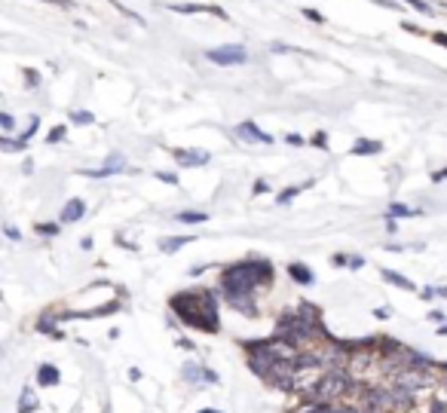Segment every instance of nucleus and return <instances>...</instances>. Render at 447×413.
<instances>
[{
	"instance_id": "nucleus-1",
	"label": "nucleus",
	"mask_w": 447,
	"mask_h": 413,
	"mask_svg": "<svg viewBox=\"0 0 447 413\" xmlns=\"http://www.w3.org/2000/svg\"><path fill=\"white\" fill-rule=\"evenodd\" d=\"M273 285V263L251 257L242 263H233L221 273V294L227 300V306H233L236 312L254 319L257 315V303H254V291Z\"/></svg>"
},
{
	"instance_id": "nucleus-2",
	"label": "nucleus",
	"mask_w": 447,
	"mask_h": 413,
	"mask_svg": "<svg viewBox=\"0 0 447 413\" xmlns=\"http://www.w3.org/2000/svg\"><path fill=\"white\" fill-rule=\"evenodd\" d=\"M169 306L181 319V325H187L193 331H205V334L221 331L218 300H215L211 291H178V294H172Z\"/></svg>"
},
{
	"instance_id": "nucleus-3",
	"label": "nucleus",
	"mask_w": 447,
	"mask_h": 413,
	"mask_svg": "<svg viewBox=\"0 0 447 413\" xmlns=\"http://www.w3.org/2000/svg\"><path fill=\"white\" fill-rule=\"evenodd\" d=\"M359 389V380L352 377L349 368H331L325 374H319V380L313 386H307L303 398L307 404H340L343 398L356 395Z\"/></svg>"
},
{
	"instance_id": "nucleus-4",
	"label": "nucleus",
	"mask_w": 447,
	"mask_h": 413,
	"mask_svg": "<svg viewBox=\"0 0 447 413\" xmlns=\"http://www.w3.org/2000/svg\"><path fill=\"white\" fill-rule=\"evenodd\" d=\"M356 395H359V410L362 413H389L395 410V401H392V389H356Z\"/></svg>"
},
{
	"instance_id": "nucleus-5",
	"label": "nucleus",
	"mask_w": 447,
	"mask_h": 413,
	"mask_svg": "<svg viewBox=\"0 0 447 413\" xmlns=\"http://www.w3.org/2000/svg\"><path fill=\"white\" fill-rule=\"evenodd\" d=\"M205 58L208 61H215V64H245V58H248V52H245V46H236V43H230V46H218V49H208L205 52Z\"/></svg>"
},
{
	"instance_id": "nucleus-6",
	"label": "nucleus",
	"mask_w": 447,
	"mask_h": 413,
	"mask_svg": "<svg viewBox=\"0 0 447 413\" xmlns=\"http://www.w3.org/2000/svg\"><path fill=\"white\" fill-rule=\"evenodd\" d=\"M184 380L202 386V383H218V374L205 371V365H199V361H187V365H184Z\"/></svg>"
},
{
	"instance_id": "nucleus-7",
	"label": "nucleus",
	"mask_w": 447,
	"mask_h": 413,
	"mask_svg": "<svg viewBox=\"0 0 447 413\" xmlns=\"http://www.w3.org/2000/svg\"><path fill=\"white\" fill-rule=\"evenodd\" d=\"M172 153H175L178 165H184V168H190V165H205V162H208V153H202V150H181V147H175Z\"/></svg>"
},
{
	"instance_id": "nucleus-8",
	"label": "nucleus",
	"mask_w": 447,
	"mask_h": 413,
	"mask_svg": "<svg viewBox=\"0 0 447 413\" xmlns=\"http://www.w3.org/2000/svg\"><path fill=\"white\" fill-rule=\"evenodd\" d=\"M236 132H239V135H242L245 141H257V144H273V135L261 132V129H257L254 123H248V119H245V123H239V129H236Z\"/></svg>"
},
{
	"instance_id": "nucleus-9",
	"label": "nucleus",
	"mask_w": 447,
	"mask_h": 413,
	"mask_svg": "<svg viewBox=\"0 0 447 413\" xmlns=\"http://www.w3.org/2000/svg\"><path fill=\"white\" fill-rule=\"evenodd\" d=\"M83 214H86V202H83V199H70V202L61 208V217H58V221H61V224H74V221H80Z\"/></svg>"
},
{
	"instance_id": "nucleus-10",
	"label": "nucleus",
	"mask_w": 447,
	"mask_h": 413,
	"mask_svg": "<svg viewBox=\"0 0 447 413\" xmlns=\"http://www.w3.org/2000/svg\"><path fill=\"white\" fill-rule=\"evenodd\" d=\"M297 413H362L359 407H349V404H307L303 410Z\"/></svg>"
},
{
	"instance_id": "nucleus-11",
	"label": "nucleus",
	"mask_w": 447,
	"mask_h": 413,
	"mask_svg": "<svg viewBox=\"0 0 447 413\" xmlns=\"http://www.w3.org/2000/svg\"><path fill=\"white\" fill-rule=\"evenodd\" d=\"M172 12H211V15H221L227 18V12L221 6H202V3H181V6H169Z\"/></svg>"
},
{
	"instance_id": "nucleus-12",
	"label": "nucleus",
	"mask_w": 447,
	"mask_h": 413,
	"mask_svg": "<svg viewBox=\"0 0 447 413\" xmlns=\"http://www.w3.org/2000/svg\"><path fill=\"white\" fill-rule=\"evenodd\" d=\"M383 150V144L380 141H368V138H359L356 144H352V153L356 156H377Z\"/></svg>"
},
{
	"instance_id": "nucleus-13",
	"label": "nucleus",
	"mask_w": 447,
	"mask_h": 413,
	"mask_svg": "<svg viewBox=\"0 0 447 413\" xmlns=\"http://www.w3.org/2000/svg\"><path fill=\"white\" fill-rule=\"evenodd\" d=\"M288 276H291L297 285H313V282H316V276L310 273L307 263H291V266H288Z\"/></svg>"
},
{
	"instance_id": "nucleus-14",
	"label": "nucleus",
	"mask_w": 447,
	"mask_h": 413,
	"mask_svg": "<svg viewBox=\"0 0 447 413\" xmlns=\"http://www.w3.org/2000/svg\"><path fill=\"white\" fill-rule=\"evenodd\" d=\"M58 380H61V374H58L55 365H40V371H37V383L40 386H58Z\"/></svg>"
},
{
	"instance_id": "nucleus-15",
	"label": "nucleus",
	"mask_w": 447,
	"mask_h": 413,
	"mask_svg": "<svg viewBox=\"0 0 447 413\" xmlns=\"http://www.w3.org/2000/svg\"><path fill=\"white\" fill-rule=\"evenodd\" d=\"M116 172H123V159L120 156H110V162L104 165V168H95V172H83V175H89V178H110V175H116Z\"/></svg>"
},
{
	"instance_id": "nucleus-16",
	"label": "nucleus",
	"mask_w": 447,
	"mask_h": 413,
	"mask_svg": "<svg viewBox=\"0 0 447 413\" xmlns=\"http://www.w3.org/2000/svg\"><path fill=\"white\" fill-rule=\"evenodd\" d=\"M380 276H383V279H386L389 285H395V288H405V291H414V288H417V285H414L411 279H405V276H398V273H392V270H383Z\"/></svg>"
},
{
	"instance_id": "nucleus-17",
	"label": "nucleus",
	"mask_w": 447,
	"mask_h": 413,
	"mask_svg": "<svg viewBox=\"0 0 447 413\" xmlns=\"http://www.w3.org/2000/svg\"><path fill=\"white\" fill-rule=\"evenodd\" d=\"M414 214H420V211H417V208H411V205L392 202V205H389V214H386V217H389V221H395V217H414Z\"/></svg>"
},
{
	"instance_id": "nucleus-18",
	"label": "nucleus",
	"mask_w": 447,
	"mask_h": 413,
	"mask_svg": "<svg viewBox=\"0 0 447 413\" xmlns=\"http://www.w3.org/2000/svg\"><path fill=\"white\" fill-rule=\"evenodd\" d=\"M34 410H37V395L31 389H25L21 398H18V413H34Z\"/></svg>"
},
{
	"instance_id": "nucleus-19",
	"label": "nucleus",
	"mask_w": 447,
	"mask_h": 413,
	"mask_svg": "<svg viewBox=\"0 0 447 413\" xmlns=\"http://www.w3.org/2000/svg\"><path fill=\"white\" fill-rule=\"evenodd\" d=\"M175 221L178 224H202V221H208V214L205 211H178Z\"/></svg>"
},
{
	"instance_id": "nucleus-20",
	"label": "nucleus",
	"mask_w": 447,
	"mask_h": 413,
	"mask_svg": "<svg viewBox=\"0 0 447 413\" xmlns=\"http://www.w3.org/2000/svg\"><path fill=\"white\" fill-rule=\"evenodd\" d=\"M331 263H334V266H352V270H359L365 260H362V257H349V254H334Z\"/></svg>"
},
{
	"instance_id": "nucleus-21",
	"label": "nucleus",
	"mask_w": 447,
	"mask_h": 413,
	"mask_svg": "<svg viewBox=\"0 0 447 413\" xmlns=\"http://www.w3.org/2000/svg\"><path fill=\"white\" fill-rule=\"evenodd\" d=\"M187 242H190L187 236H175V239H162V242H159V248H162V251H178V248H181V245H187Z\"/></svg>"
},
{
	"instance_id": "nucleus-22",
	"label": "nucleus",
	"mask_w": 447,
	"mask_h": 413,
	"mask_svg": "<svg viewBox=\"0 0 447 413\" xmlns=\"http://www.w3.org/2000/svg\"><path fill=\"white\" fill-rule=\"evenodd\" d=\"M70 123H80V126H89V123H95V116H92L89 110H70Z\"/></svg>"
},
{
	"instance_id": "nucleus-23",
	"label": "nucleus",
	"mask_w": 447,
	"mask_h": 413,
	"mask_svg": "<svg viewBox=\"0 0 447 413\" xmlns=\"http://www.w3.org/2000/svg\"><path fill=\"white\" fill-rule=\"evenodd\" d=\"M303 187H310V184H303ZM303 187H288V190H282V196H279V205H288V202H291V199H294V196L303 190Z\"/></svg>"
},
{
	"instance_id": "nucleus-24",
	"label": "nucleus",
	"mask_w": 447,
	"mask_h": 413,
	"mask_svg": "<svg viewBox=\"0 0 447 413\" xmlns=\"http://www.w3.org/2000/svg\"><path fill=\"white\" fill-rule=\"evenodd\" d=\"M408 6H414V9L423 12V15H432V12H435V9H432L429 3H423V0H408Z\"/></svg>"
},
{
	"instance_id": "nucleus-25",
	"label": "nucleus",
	"mask_w": 447,
	"mask_h": 413,
	"mask_svg": "<svg viewBox=\"0 0 447 413\" xmlns=\"http://www.w3.org/2000/svg\"><path fill=\"white\" fill-rule=\"evenodd\" d=\"M110 3H113V6H116V9H123V15H129V18H135V21H138V25H144V18H141V15H138V12H132V9H126V6H123V3H120V0H110Z\"/></svg>"
},
{
	"instance_id": "nucleus-26",
	"label": "nucleus",
	"mask_w": 447,
	"mask_h": 413,
	"mask_svg": "<svg viewBox=\"0 0 447 413\" xmlns=\"http://www.w3.org/2000/svg\"><path fill=\"white\" fill-rule=\"evenodd\" d=\"M303 15H307L310 21H316V25H325V15H322L319 9H303Z\"/></svg>"
},
{
	"instance_id": "nucleus-27",
	"label": "nucleus",
	"mask_w": 447,
	"mask_h": 413,
	"mask_svg": "<svg viewBox=\"0 0 447 413\" xmlns=\"http://www.w3.org/2000/svg\"><path fill=\"white\" fill-rule=\"evenodd\" d=\"M313 144H316L319 150H328V135H325V132H316V135H313Z\"/></svg>"
},
{
	"instance_id": "nucleus-28",
	"label": "nucleus",
	"mask_w": 447,
	"mask_h": 413,
	"mask_svg": "<svg viewBox=\"0 0 447 413\" xmlns=\"http://www.w3.org/2000/svg\"><path fill=\"white\" fill-rule=\"evenodd\" d=\"M37 233H43V236H55V233H58V224H37Z\"/></svg>"
},
{
	"instance_id": "nucleus-29",
	"label": "nucleus",
	"mask_w": 447,
	"mask_h": 413,
	"mask_svg": "<svg viewBox=\"0 0 447 413\" xmlns=\"http://www.w3.org/2000/svg\"><path fill=\"white\" fill-rule=\"evenodd\" d=\"M61 138H64V126H58V129H52V132H49V144H58Z\"/></svg>"
},
{
	"instance_id": "nucleus-30",
	"label": "nucleus",
	"mask_w": 447,
	"mask_h": 413,
	"mask_svg": "<svg viewBox=\"0 0 447 413\" xmlns=\"http://www.w3.org/2000/svg\"><path fill=\"white\" fill-rule=\"evenodd\" d=\"M285 144H291V147H303V138L291 132V135H285Z\"/></svg>"
},
{
	"instance_id": "nucleus-31",
	"label": "nucleus",
	"mask_w": 447,
	"mask_h": 413,
	"mask_svg": "<svg viewBox=\"0 0 447 413\" xmlns=\"http://www.w3.org/2000/svg\"><path fill=\"white\" fill-rule=\"evenodd\" d=\"M0 126H3V132H9V129L15 126V119H12L9 113H3V116H0Z\"/></svg>"
},
{
	"instance_id": "nucleus-32",
	"label": "nucleus",
	"mask_w": 447,
	"mask_h": 413,
	"mask_svg": "<svg viewBox=\"0 0 447 413\" xmlns=\"http://www.w3.org/2000/svg\"><path fill=\"white\" fill-rule=\"evenodd\" d=\"M156 178H159V181H166V184H172V187L178 184V175H169V172H159Z\"/></svg>"
},
{
	"instance_id": "nucleus-33",
	"label": "nucleus",
	"mask_w": 447,
	"mask_h": 413,
	"mask_svg": "<svg viewBox=\"0 0 447 413\" xmlns=\"http://www.w3.org/2000/svg\"><path fill=\"white\" fill-rule=\"evenodd\" d=\"M25 74H28V86L34 89V86L40 83V74H37V70H25Z\"/></svg>"
},
{
	"instance_id": "nucleus-34",
	"label": "nucleus",
	"mask_w": 447,
	"mask_h": 413,
	"mask_svg": "<svg viewBox=\"0 0 447 413\" xmlns=\"http://www.w3.org/2000/svg\"><path fill=\"white\" fill-rule=\"evenodd\" d=\"M429 319H432V322H438V325H444L447 315H444V312H429Z\"/></svg>"
},
{
	"instance_id": "nucleus-35",
	"label": "nucleus",
	"mask_w": 447,
	"mask_h": 413,
	"mask_svg": "<svg viewBox=\"0 0 447 413\" xmlns=\"http://www.w3.org/2000/svg\"><path fill=\"white\" fill-rule=\"evenodd\" d=\"M429 413H447V407L441 404V401H432V410Z\"/></svg>"
},
{
	"instance_id": "nucleus-36",
	"label": "nucleus",
	"mask_w": 447,
	"mask_h": 413,
	"mask_svg": "<svg viewBox=\"0 0 447 413\" xmlns=\"http://www.w3.org/2000/svg\"><path fill=\"white\" fill-rule=\"evenodd\" d=\"M432 181H447V168H441V172H435V175H432Z\"/></svg>"
},
{
	"instance_id": "nucleus-37",
	"label": "nucleus",
	"mask_w": 447,
	"mask_h": 413,
	"mask_svg": "<svg viewBox=\"0 0 447 413\" xmlns=\"http://www.w3.org/2000/svg\"><path fill=\"white\" fill-rule=\"evenodd\" d=\"M3 233H6V236H9V239H18V230H15V227H6V230H3Z\"/></svg>"
},
{
	"instance_id": "nucleus-38",
	"label": "nucleus",
	"mask_w": 447,
	"mask_h": 413,
	"mask_svg": "<svg viewBox=\"0 0 447 413\" xmlns=\"http://www.w3.org/2000/svg\"><path fill=\"white\" fill-rule=\"evenodd\" d=\"M435 43H441V46H447V34H441V31H438V34H435Z\"/></svg>"
},
{
	"instance_id": "nucleus-39",
	"label": "nucleus",
	"mask_w": 447,
	"mask_h": 413,
	"mask_svg": "<svg viewBox=\"0 0 447 413\" xmlns=\"http://www.w3.org/2000/svg\"><path fill=\"white\" fill-rule=\"evenodd\" d=\"M46 3H55V6H70V0H46Z\"/></svg>"
},
{
	"instance_id": "nucleus-40",
	"label": "nucleus",
	"mask_w": 447,
	"mask_h": 413,
	"mask_svg": "<svg viewBox=\"0 0 447 413\" xmlns=\"http://www.w3.org/2000/svg\"><path fill=\"white\" fill-rule=\"evenodd\" d=\"M438 334H441V337H447V322H444V325H438Z\"/></svg>"
},
{
	"instance_id": "nucleus-41",
	"label": "nucleus",
	"mask_w": 447,
	"mask_h": 413,
	"mask_svg": "<svg viewBox=\"0 0 447 413\" xmlns=\"http://www.w3.org/2000/svg\"><path fill=\"white\" fill-rule=\"evenodd\" d=\"M196 413H224V410H211V407H205V410H196Z\"/></svg>"
},
{
	"instance_id": "nucleus-42",
	"label": "nucleus",
	"mask_w": 447,
	"mask_h": 413,
	"mask_svg": "<svg viewBox=\"0 0 447 413\" xmlns=\"http://www.w3.org/2000/svg\"><path fill=\"white\" fill-rule=\"evenodd\" d=\"M438 374H447V361L444 365H438Z\"/></svg>"
},
{
	"instance_id": "nucleus-43",
	"label": "nucleus",
	"mask_w": 447,
	"mask_h": 413,
	"mask_svg": "<svg viewBox=\"0 0 447 413\" xmlns=\"http://www.w3.org/2000/svg\"><path fill=\"white\" fill-rule=\"evenodd\" d=\"M104 413H107V410H104Z\"/></svg>"
}]
</instances>
